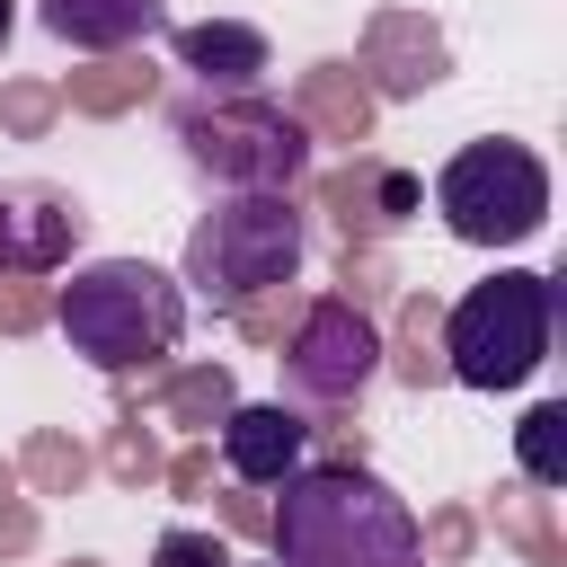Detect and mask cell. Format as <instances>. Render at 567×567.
Here are the masks:
<instances>
[{
  "label": "cell",
  "instance_id": "3957f363",
  "mask_svg": "<svg viewBox=\"0 0 567 567\" xmlns=\"http://www.w3.org/2000/svg\"><path fill=\"white\" fill-rule=\"evenodd\" d=\"M301 257H310V213H301L292 195L257 186V195H221V204L186 230V275H177V284H195L204 301L239 310V301L292 284Z\"/></svg>",
  "mask_w": 567,
  "mask_h": 567
},
{
  "label": "cell",
  "instance_id": "e0dca14e",
  "mask_svg": "<svg viewBox=\"0 0 567 567\" xmlns=\"http://www.w3.org/2000/svg\"><path fill=\"white\" fill-rule=\"evenodd\" d=\"M523 478H532V487H558V478H567V408H558V399H540V408L523 416Z\"/></svg>",
  "mask_w": 567,
  "mask_h": 567
},
{
  "label": "cell",
  "instance_id": "d6986e66",
  "mask_svg": "<svg viewBox=\"0 0 567 567\" xmlns=\"http://www.w3.org/2000/svg\"><path fill=\"white\" fill-rule=\"evenodd\" d=\"M18 470H27V487H35V496H71V487L89 478V452H80L71 434H35Z\"/></svg>",
  "mask_w": 567,
  "mask_h": 567
},
{
  "label": "cell",
  "instance_id": "ac0fdd59",
  "mask_svg": "<svg viewBox=\"0 0 567 567\" xmlns=\"http://www.w3.org/2000/svg\"><path fill=\"white\" fill-rule=\"evenodd\" d=\"M133 97H151V62H97L71 80V106H89V115H115Z\"/></svg>",
  "mask_w": 567,
  "mask_h": 567
},
{
  "label": "cell",
  "instance_id": "5bb4252c",
  "mask_svg": "<svg viewBox=\"0 0 567 567\" xmlns=\"http://www.w3.org/2000/svg\"><path fill=\"white\" fill-rule=\"evenodd\" d=\"M292 115H301L310 133H328V142H363V133H372V89H363L346 62H310Z\"/></svg>",
  "mask_w": 567,
  "mask_h": 567
},
{
  "label": "cell",
  "instance_id": "5b68a950",
  "mask_svg": "<svg viewBox=\"0 0 567 567\" xmlns=\"http://www.w3.org/2000/svg\"><path fill=\"white\" fill-rule=\"evenodd\" d=\"M168 133H177L186 168L213 177L221 195H257V186L292 195L310 177V124L292 106H266L257 89L248 97H186L168 115Z\"/></svg>",
  "mask_w": 567,
  "mask_h": 567
},
{
  "label": "cell",
  "instance_id": "7c38bea8",
  "mask_svg": "<svg viewBox=\"0 0 567 567\" xmlns=\"http://www.w3.org/2000/svg\"><path fill=\"white\" fill-rule=\"evenodd\" d=\"M177 71H195L204 97H248L266 80V35L248 18H195L177 27Z\"/></svg>",
  "mask_w": 567,
  "mask_h": 567
},
{
  "label": "cell",
  "instance_id": "d4e9b609",
  "mask_svg": "<svg viewBox=\"0 0 567 567\" xmlns=\"http://www.w3.org/2000/svg\"><path fill=\"white\" fill-rule=\"evenodd\" d=\"M27 540H35V514H18V505L0 496V549H27Z\"/></svg>",
  "mask_w": 567,
  "mask_h": 567
},
{
  "label": "cell",
  "instance_id": "6da1fadb",
  "mask_svg": "<svg viewBox=\"0 0 567 567\" xmlns=\"http://www.w3.org/2000/svg\"><path fill=\"white\" fill-rule=\"evenodd\" d=\"M275 567H416L425 532L408 514V496H390L363 461H301L292 478H275Z\"/></svg>",
  "mask_w": 567,
  "mask_h": 567
},
{
  "label": "cell",
  "instance_id": "4fadbf2b",
  "mask_svg": "<svg viewBox=\"0 0 567 567\" xmlns=\"http://www.w3.org/2000/svg\"><path fill=\"white\" fill-rule=\"evenodd\" d=\"M35 18H44V35H62L80 53H124L168 27V0H35Z\"/></svg>",
  "mask_w": 567,
  "mask_h": 567
},
{
  "label": "cell",
  "instance_id": "44dd1931",
  "mask_svg": "<svg viewBox=\"0 0 567 567\" xmlns=\"http://www.w3.org/2000/svg\"><path fill=\"white\" fill-rule=\"evenodd\" d=\"M151 567H230V549H221L213 532H159Z\"/></svg>",
  "mask_w": 567,
  "mask_h": 567
},
{
  "label": "cell",
  "instance_id": "52a82bcc",
  "mask_svg": "<svg viewBox=\"0 0 567 567\" xmlns=\"http://www.w3.org/2000/svg\"><path fill=\"white\" fill-rule=\"evenodd\" d=\"M372 372H381V328L363 319L354 292H328V301L292 310V346H284L292 399H310V408H354Z\"/></svg>",
  "mask_w": 567,
  "mask_h": 567
},
{
  "label": "cell",
  "instance_id": "7a4b0ae2",
  "mask_svg": "<svg viewBox=\"0 0 567 567\" xmlns=\"http://www.w3.org/2000/svg\"><path fill=\"white\" fill-rule=\"evenodd\" d=\"M53 328L71 337L80 363H97V372L124 381V372H151L159 354H177V337H186V284L159 275L151 257H97V266H80L62 284Z\"/></svg>",
  "mask_w": 567,
  "mask_h": 567
},
{
  "label": "cell",
  "instance_id": "f1b7e54d",
  "mask_svg": "<svg viewBox=\"0 0 567 567\" xmlns=\"http://www.w3.org/2000/svg\"><path fill=\"white\" fill-rule=\"evenodd\" d=\"M9 27H18V9H9V0H0V53H9Z\"/></svg>",
  "mask_w": 567,
  "mask_h": 567
},
{
  "label": "cell",
  "instance_id": "ba28073f",
  "mask_svg": "<svg viewBox=\"0 0 567 567\" xmlns=\"http://www.w3.org/2000/svg\"><path fill=\"white\" fill-rule=\"evenodd\" d=\"M80 230H89L80 195H62V186H44V177L0 186V275H53V266L80 248Z\"/></svg>",
  "mask_w": 567,
  "mask_h": 567
},
{
  "label": "cell",
  "instance_id": "8992f818",
  "mask_svg": "<svg viewBox=\"0 0 567 567\" xmlns=\"http://www.w3.org/2000/svg\"><path fill=\"white\" fill-rule=\"evenodd\" d=\"M434 213L461 248H514L549 221V168L532 142H461L434 177Z\"/></svg>",
  "mask_w": 567,
  "mask_h": 567
},
{
  "label": "cell",
  "instance_id": "603a6c76",
  "mask_svg": "<svg viewBox=\"0 0 567 567\" xmlns=\"http://www.w3.org/2000/svg\"><path fill=\"white\" fill-rule=\"evenodd\" d=\"M239 328H248V337H284V328H292V284H275V292L239 301Z\"/></svg>",
  "mask_w": 567,
  "mask_h": 567
},
{
  "label": "cell",
  "instance_id": "7402d4cb",
  "mask_svg": "<svg viewBox=\"0 0 567 567\" xmlns=\"http://www.w3.org/2000/svg\"><path fill=\"white\" fill-rule=\"evenodd\" d=\"M44 319H53V301H44V292H27L18 275H0V328H9V337H27V328H44Z\"/></svg>",
  "mask_w": 567,
  "mask_h": 567
},
{
  "label": "cell",
  "instance_id": "83f0119b",
  "mask_svg": "<svg viewBox=\"0 0 567 567\" xmlns=\"http://www.w3.org/2000/svg\"><path fill=\"white\" fill-rule=\"evenodd\" d=\"M221 514H230V532H266V505H257V496H230Z\"/></svg>",
  "mask_w": 567,
  "mask_h": 567
},
{
  "label": "cell",
  "instance_id": "4dcf8cb0",
  "mask_svg": "<svg viewBox=\"0 0 567 567\" xmlns=\"http://www.w3.org/2000/svg\"><path fill=\"white\" fill-rule=\"evenodd\" d=\"M71 567H97V558H71Z\"/></svg>",
  "mask_w": 567,
  "mask_h": 567
},
{
  "label": "cell",
  "instance_id": "9c48e42d",
  "mask_svg": "<svg viewBox=\"0 0 567 567\" xmlns=\"http://www.w3.org/2000/svg\"><path fill=\"white\" fill-rule=\"evenodd\" d=\"M310 434H319V425H310L301 408H284V399H266V408H230V416H221V470H230L239 487H275V478L301 470Z\"/></svg>",
  "mask_w": 567,
  "mask_h": 567
},
{
  "label": "cell",
  "instance_id": "30bf717a",
  "mask_svg": "<svg viewBox=\"0 0 567 567\" xmlns=\"http://www.w3.org/2000/svg\"><path fill=\"white\" fill-rule=\"evenodd\" d=\"M363 71H372L381 97H425V89L452 71V44H443L434 18H416V9H381L372 35H363Z\"/></svg>",
  "mask_w": 567,
  "mask_h": 567
},
{
  "label": "cell",
  "instance_id": "8fae6325",
  "mask_svg": "<svg viewBox=\"0 0 567 567\" xmlns=\"http://www.w3.org/2000/svg\"><path fill=\"white\" fill-rule=\"evenodd\" d=\"M319 213H328L346 239H381V230H399V221L416 213V177L354 151V168H337V177L319 186Z\"/></svg>",
  "mask_w": 567,
  "mask_h": 567
},
{
  "label": "cell",
  "instance_id": "9a60e30c",
  "mask_svg": "<svg viewBox=\"0 0 567 567\" xmlns=\"http://www.w3.org/2000/svg\"><path fill=\"white\" fill-rule=\"evenodd\" d=\"M390 372H399L408 390H434V381H443V310H434L425 292L399 301V354H390Z\"/></svg>",
  "mask_w": 567,
  "mask_h": 567
},
{
  "label": "cell",
  "instance_id": "ffe728a7",
  "mask_svg": "<svg viewBox=\"0 0 567 567\" xmlns=\"http://www.w3.org/2000/svg\"><path fill=\"white\" fill-rule=\"evenodd\" d=\"M106 470H115L124 487H151V478H159V443H151V434H142L133 416H124V425L106 434Z\"/></svg>",
  "mask_w": 567,
  "mask_h": 567
},
{
  "label": "cell",
  "instance_id": "f546056e",
  "mask_svg": "<svg viewBox=\"0 0 567 567\" xmlns=\"http://www.w3.org/2000/svg\"><path fill=\"white\" fill-rule=\"evenodd\" d=\"M9 478H18V470H9V461H0V496H9Z\"/></svg>",
  "mask_w": 567,
  "mask_h": 567
},
{
  "label": "cell",
  "instance_id": "1f68e13d",
  "mask_svg": "<svg viewBox=\"0 0 567 567\" xmlns=\"http://www.w3.org/2000/svg\"><path fill=\"white\" fill-rule=\"evenodd\" d=\"M230 567H239V558H230Z\"/></svg>",
  "mask_w": 567,
  "mask_h": 567
},
{
  "label": "cell",
  "instance_id": "2e32d148",
  "mask_svg": "<svg viewBox=\"0 0 567 567\" xmlns=\"http://www.w3.org/2000/svg\"><path fill=\"white\" fill-rule=\"evenodd\" d=\"M159 408H168V425H195V434H213V425L239 408V390H230V363H195V372H177V381L159 390Z\"/></svg>",
  "mask_w": 567,
  "mask_h": 567
},
{
  "label": "cell",
  "instance_id": "cb8c5ba5",
  "mask_svg": "<svg viewBox=\"0 0 567 567\" xmlns=\"http://www.w3.org/2000/svg\"><path fill=\"white\" fill-rule=\"evenodd\" d=\"M0 115H9L18 133H44V124H53V89H9V97H0Z\"/></svg>",
  "mask_w": 567,
  "mask_h": 567
},
{
  "label": "cell",
  "instance_id": "4316f807",
  "mask_svg": "<svg viewBox=\"0 0 567 567\" xmlns=\"http://www.w3.org/2000/svg\"><path fill=\"white\" fill-rule=\"evenodd\" d=\"M168 487H177V496H204V452H186V461L168 470Z\"/></svg>",
  "mask_w": 567,
  "mask_h": 567
},
{
  "label": "cell",
  "instance_id": "484cf974",
  "mask_svg": "<svg viewBox=\"0 0 567 567\" xmlns=\"http://www.w3.org/2000/svg\"><path fill=\"white\" fill-rule=\"evenodd\" d=\"M434 549L461 558V549H470V514H443V523H434Z\"/></svg>",
  "mask_w": 567,
  "mask_h": 567
},
{
  "label": "cell",
  "instance_id": "277c9868",
  "mask_svg": "<svg viewBox=\"0 0 567 567\" xmlns=\"http://www.w3.org/2000/svg\"><path fill=\"white\" fill-rule=\"evenodd\" d=\"M549 319H558V284L549 275H487L443 310V381L461 390H523L549 363Z\"/></svg>",
  "mask_w": 567,
  "mask_h": 567
}]
</instances>
